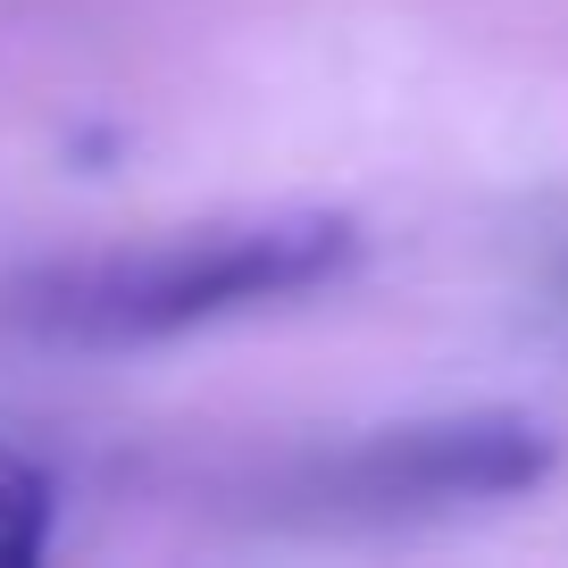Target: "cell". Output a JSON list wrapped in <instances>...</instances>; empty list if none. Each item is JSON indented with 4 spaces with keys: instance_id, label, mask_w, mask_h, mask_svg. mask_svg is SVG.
<instances>
[{
    "instance_id": "cell-1",
    "label": "cell",
    "mask_w": 568,
    "mask_h": 568,
    "mask_svg": "<svg viewBox=\"0 0 568 568\" xmlns=\"http://www.w3.org/2000/svg\"><path fill=\"white\" fill-rule=\"evenodd\" d=\"M359 260V226L326 210L293 217H243V226L160 234V243L92 251V260L42 267L18 284V318L75 352H134L193 326L243 318V310L318 293Z\"/></svg>"
},
{
    "instance_id": "cell-2",
    "label": "cell",
    "mask_w": 568,
    "mask_h": 568,
    "mask_svg": "<svg viewBox=\"0 0 568 568\" xmlns=\"http://www.w3.org/2000/svg\"><path fill=\"white\" fill-rule=\"evenodd\" d=\"M551 477V435L527 418H435V426H393L368 444L310 460L293 501L326 518H409V510H452V501H501Z\"/></svg>"
},
{
    "instance_id": "cell-3",
    "label": "cell",
    "mask_w": 568,
    "mask_h": 568,
    "mask_svg": "<svg viewBox=\"0 0 568 568\" xmlns=\"http://www.w3.org/2000/svg\"><path fill=\"white\" fill-rule=\"evenodd\" d=\"M51 527H59V485L42 460L0 444V568H26L51 551Z\"/></svg>"
}]
</instances>
